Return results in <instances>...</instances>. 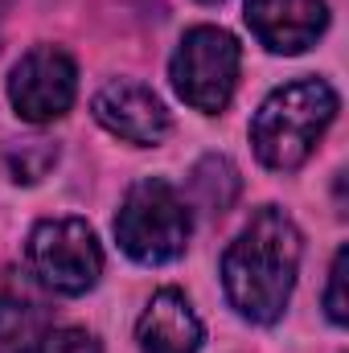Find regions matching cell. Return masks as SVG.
<instances>
[{"label":"cell","mask_w":349,"mask_h":353,"mask_svg":"<svg viewBox=\"0 0 349 353\" xmlns=\"http://www.w3.org/2000/svg\"><path fill=\"white\" fill-rule=\"evenodd\" d=\"M201 4H218V0H201Z\"/></svg>","instance_id":"cell-15"},{"label":"cell","mask_w":349,"mask_h":353,"mask_svg":"<svg viewBox=\"0 0 349 353\" xmlns=\"http://www.w3.org/2000/svg\"><path fill=\"white\" fill-rule=\"evenodd\" d=\"M41 341V312L21 296H0V353H33Z\"/></svg>","instance_id":"cell-11"},{"label":"cell","mask_w":349,"mask_h":353,"mask_svg":"<svg viewBox=\"0 0 349 353\" xmlns=\"http://www.w3.org/2000/svg\"><path fill=\"white\" fill-rule=\"evenodd\" d=\"M201 321L193 316L189 300L165 288L148 300L140 325H136V341L140 353H197L201 350Z\"/></svg>","instance_id":"cell-9"},{"label":"cell","mask_w":349,"mask_h":353,"mask_svg":"<svg viewBox=\"0 0 349 353\" xmlns=\"http://www.w3.org/2000/svg\"><path fill=\"white\" fill-rule=\"evenodd\" d=\"M54 161H58V148L46 144V140H29V144H21V152H17V148L8 152V165H12L17 181H41V173H46Z\"/></svg>","instance_id":"cell-12"},{"label":"cell","mask_w":349,"mask_h":353,"mask_svg":"<svg viewBox=\"0 0 349 353\" xmlns=\"http://www.w3.org/2000/svg\"><path fill=\"white\" fill-rule=\"evenodd\" d=\"M239 66H243V50L226 29L214 25H197L181 37L173 62H169V79L177 94L206 115L226 111V103L235 99L239 83Z\"/></svg>","instance_id":"cell-4"},{"label":"cell","mask_w":349,"mask_h":353,"mask_svg":"<svg viewBox=\"0 0 349 353\" xmlns=\"http://www.w3.org/2000/svg\"><path fill=\"white\" fill-rule=\"evenodd\" d=\"M333 115H337V90L325 79H300L271 90L251 119L255 157L275 173L300 169L312 157L325 128L333 123Z\"/></svg>","instance_id":"cell-2"},{"label":"cell","mask_w":349,"mask_h":353,"mask_svg":"<svg viewBox=\"0 0 349 353\" xmlns=\"http://www.w3.org/2000/svg\"><path fill=\"white\" fill-rule=\"evenodd\" d=\"M25 263L46 292L83 296L103 275V251L83 218H50V222L33 226Z\"/></svg>","instance_id":"cell-5"},{"label":"cell","mask_w":349,"mask_h":353,"mask_svg":"<svg viewBox=\"0 0 349 353\" xmlns=\"http://www.w3.org/2000/svg\"><path fill=\"white\" fill-rule=\"evenodd\" d=\"M90 111L111 136H119L128 144H144L148 148V144H161L169 136V111H165L161 94L152 87H144V83H132V79L107 83L94 94Z\"/></svg>","instance_id":"cell-7"},{"label":"cell","mask_w":349,"mask_h":353,"mask_svg":"<svg viewBox=\"0 0 349 353\" xmlns=\"http://www.w3.org/2000/svg\"><path fill=\"white\" fill-rule=\"evenodd\" d=\"M37 353H103V345L90 337L87 329H74V325H66V329L41 333Z\"/></svg>","instance_id":"cell-13"},{"label":"cell","mask_w":349,"mask_h":353,"mask_svg":"<svg viewBox=\"0 0 349 353\" xmlns=\"http://www.w3.org/2000/svg\"><path fill=\"white\" fill-rule=\"evenodd\" d=\"M300 230L279 205H263L222 255V288L239 316L275 325L300 271Z\"/></svg>","instance_id":"cell-1"},{"label":"cell","mask_w":349,"mask_h":353,"mask_svg":"<svg viewBox=\"0 0 349 353\" xmlns=\"http://www.w3.org/2000/svg\"><path fill=\"white\" fill-rule=\"evenodd\" d=\"M346 267H349V251L341 247V251L333 255V267H329V288H325V308H329V321H333V325H346V321H349Z\"/></svg>","instance_id":"cell-14"},{"label":"cell","mask_w":349,"mask_h":353,"mask_svg":"<svg viewBox=\"0 0 349 353\" xmlns=\"http://www.w3.org/2000/svg\"><path fill=\"white\" fill-rule=\"evenodd\" d=\"M74 90H79V70H74L70 54L54 50V46L29 50L12 66V79H8V99H12L17 115L29 123L62 119L74 103Z\"/></svg>","instance_id":"cell-6"},{"label":"cell","mask_w":349,"mask_h":353,"mask_svg":"<svg viewBox=\"0 0 349 353\" xmlns=\"http://www.w3.org/2000/svg\"><path fill=\"white\" fill-rule=\"evenodd\" d=\"M193 234V214L189 201L177 193L169 181L144 176L128 189L119 214H115V239L119 247L144 267L173 263L185 255Z\"/></svg>","instance_id":"cell-3"},{"label":"cell","mask_w":349,"mask_h":353,"mask_svg":"<svg viewBox=\"0 0 349 353\" xmlns=\"http://www.w3.org/2000/svg\"><path fill=\"white\" fill-rule=\"evenodd\" d=\"M189 189L206 214H226L239 197V169L226 157H206L189 176Z\"/></svg>","instance_id":"cell-10"},{"label":"cell","mask_w":349,"mask_h":353,"mask_svg":"<svg viewBox=\"0 0 349 353\" xmlns=\"http://www.w3.org/2000/svg\"><path fill=\"white\" fill-rule=\"evenodd\" d=\"M247 25L271 54H304L329 25L325 0H247Z\"/></svg>","instance_id":"cell-8"}]
</instances>
